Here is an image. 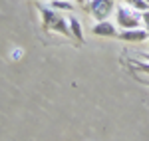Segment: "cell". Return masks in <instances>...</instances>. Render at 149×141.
I'll use <instances>...</instances> for the list:
<instances>
[{"mask_svg": "<svg viewBox=\"0 0 149 141\" xmlns=\"http://www.w3.org/2000/svg\"><path fill=\"white\" fill-rule=\"evenodd\" d=\"M95 36H117V30H115V24L107 22V20H100V22L93 26L92 30Z\"/></svg>", "mask_w": 149, "mask_h": 141, "instance_id": "5", "label": "cell"}, {"mask_svg": "<svg viewBox=\"0 0 149 141\" xmlns=\"http://www.w3.org/2000/svg\"><path fill=\"white\" fill-rule=\"evenodd\" d=\"M145 2H149V0H145Z\"/></svg>", "mask_w": 149, "mask_h": 141, "instance_id": "13", "label": "cell"}, {"mask_svg": "<svg viewBox=\"0 0 149 141\" xmlns=\"http://www.w3.org/2000/svg\"><path fill=\"white\" fill-rule=\"evenodd\" d=\"M74 2H76V4H84L86 0H74Z\"/></svg>", "mask_w": 149, "mask_h": 141, "instance_id": "12", "label": "cell"}, {"mask_svg": "<svg viewBox=\"0 0 149 141\" xmlns=\"http://www.w3.org/2000/svg\"><path fill=\"white\" fill-rule=\"evenodd\" d=\"M38 10H40V16H42V26H44V30H54V32L70 36L68 20H66L62 14H58L56 10H50V8H44V6H40V4H38Z\"/></svg>", "mask_w": 149, "mask_h": 141, "instance_id": "1", "label": "cell"}, {"mask_svg": "<svg viewBox=\"0 0 149 141\" xmlns=\"http://www.w3.org/2000/svg\"><path fill=\"white\" fill-rule=\"evenodd\" d=\"M52 8H54V10H72L74 4H70L66 0H54V2H52Z\"/></svg>", "mask_w": 149, "mask_h": 141, "instance_id": "8", "label": "cell"}, {"mask_svg": "<svg viewBox=\"0 0 149 141\" xmlns=\"http://www.w3.org/2000/svg\"><path fill=\"white\" fill-rule=\"evenodd\" d=\"M125 2H127V6H131L133 10H137V12L149 10V2H145V0H125Z\"/></svg>", "mask_w": 149, "mask_h": 141, "instance_id": "7", "label": "cell"}, {"mask_svg": "<svg viewBox=\"0 0 149 141\" xmlns=\"http://www.w3.org/2000/svg\"><path fill=\"white\" fill-rule=\"evenodd\" d=\"M117 38L125 42H145L149 40V32L145 28H127V30H121Z\"/></svg>", "mask_w": 149, "mask_h": 141, "instance_id": "4", "label": "cell"}, {"mask_svg": "<svg viewBox=\"0 0 149 141\" xmlns=\"http://www.w3.org/2000/svg\"><path fill=\"white\" fill-rule=\"evenodd\" d=\"M139 82L145 83V85H149V78H139Z\"/></svg>", "mask_w": 149, "mask_h": 141, "instance_id": "10", "label": "cell"}, {"mask_svg": "<svg viewBox=\"0 0 149 141\" xmlns=\"http://www.w3.org/2000/svg\"><path fill=\"white\" fill-rule=\"evenodd\" d=\"M115 10L113 0H92L90 2V14L100 22V20H107L109 14Z\"/></svg>", "mask_w": 149, "mask_h": 141, "instance_id": "3", "label": "cell"}, {"mask_svg": "<svg viewBox=\"0 0 149 141\" xmlns=\"http://www.w3.org/2000/svg\"><path fill=\"white\" fill-rule=\"evenodd\" d=\"M141 22L145 24V30H147V32H149V10L141 12Z\"/></svg>", "mask_w": 149, "mask_h": 141, "instance_id": "9", "label": "cell"}, {"mask_svg": "<svg viewBox=\"0 0 149 141\" xmlns=\"http://www.w3.org/2000/svg\"><path fill=\"white\" fill-rule=\"evenodd\" d=\"M115 22H117V26H121V30L139 28L141 16H139V12L133 10L131 6H117V8H115Z\"/></svg>", "mask_w": 149, "mask_h": 141, "instance_id": "2", "label": "cell"}, {"mask_svg": "<svg viewBox=\"0 0 149 141\" xmlns=\"http://www.w3.org/2000/svg\"><path fill=\"white\" fill-rule=\"evenodd\" d=\"M68 26H70V36H76L78 40H84V30H81V24L78 18L70 16L68 18Z\"/></svg>", "mask_w": 149, "mask_h": 141, "instance_id": "6", "label": "cell"}, {"mask_svg": "<svg viewBox=\"0 0 149 141\" xmlns=\"http://www.w3.org/2000/svg\"><path fill=\"white\" fill-rule=\"evenodd\" d=\"M139 58H141V60H147V62H149V54H139Z\"/></svg>", "mask_w": 149, "mask_h": 141, "instance_id": "11", "label": "cell"}]
</instances>
